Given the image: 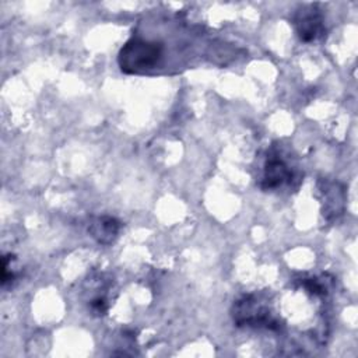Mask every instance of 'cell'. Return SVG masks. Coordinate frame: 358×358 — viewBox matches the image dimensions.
I'll return each instance as SVG.
<instances>
[{
    "instance_id": "1",
    "label": "cell",
    "mask_w": 358,
    "mask_h": 358,
    "mask_svg": "<svg viewBox=\"0 0 358 358\" xmlns=\"http://www.w3.org/2000/svg\"><path fill=\"white\" fill-rule=\"evenodd\" d=\"M162 56V45L159 42L131 38L119 52L120 70L129 74H137L152 69Z\"/></svg>"
},
{
    "instance_id": "2",
    "label": "cell",
    "mask_w": 358,
    "mask_h": 358,
    "mask_svg": "<svg viewBox=\"0 0 358 358\" xmlns=\"http://www.w3.org/2000/svg\"><path fill=\"white\" fill-rule=\"evenodd\" d=\"M232 317L238 326L256 329H280L278 319L271 313L268 306L255 295H245L234 303Z\"/></svg>"
},
{
    "instance_id": "3",
    "label": "cell",
    "mask_w": 358,
    "mask_h": 358,
    "mask_svg": "<svg viewBox=\"0 0 358 358\" xmlns=\"http://www.w3.org/2000/svg\"><path fill=\"white\" fill-rule=\"evenodd\" d=\"M292 178L294 172L291 166L287 164V161L277 151L270 152L263 168L260 187L264 190L278 189L282 185L291 183Z\"/></svg>"
},
{
    "instance_id": "4",
    "label": "cell",
    "mask_w": 358,
    "mask_h": 358,
    "mask_svg": "<svg viewBox=\"0 0 358 358\" xmlns=\"http://www.w3.org/2000/svg\"><path fill=\"white\" fill-rule=\"evenodd\" d=\"M295 28L298 36L303 42L316 41L324 31L323 17L316 6L302 7L295 15Z\"/></svg>"
},
{
    "instance_id": "5",
    "label": "cell",
    "mask_w": 358,
    "mask_h": 358,
    "mask_svg": "<svg viewBox=\"0 0 358 358\" xmlns=\"http://www.w3.org/2000/svg\"><path fill=\"white\" fill-rule=\"evenodd\" d=\"M120 222L109 215H101L91 220L88 225L90 235L101 245H110L119 234Z\"/></svg>"
},
{
    "instance_id": "6",
    "label": "cell",
    "mask_w": 358,
    "mask_h": 358,
    "mask_svg": "<svg viewBox=\"0 0 358 358\" xmlns=\"http://www.w3.org/2000/svg\"><path fill=\"white\" fill-rule=\"evenodd\" d=\"M322 193L324 194V210L323 214L330 218H336L341 214L344 207V192L338 187L337 183L333 182H324V186L322 189Z\"/></svg>"
}]
</instances>
